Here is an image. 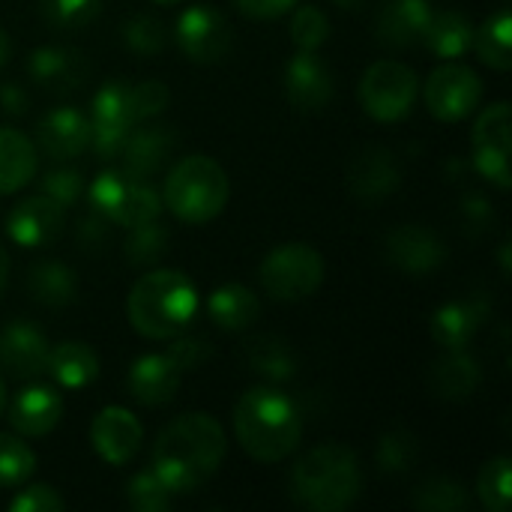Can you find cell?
I'll return each instance as SVG.
<instances>
[{"mask_svg": "<svg viewBox=\"0 0 512 512\" xmlns=\"http://www.w3.org/2000/svg\"><path fill=\"white\" fill-rule=\"evenodd\" d=\"M225 459V432L210 414H183L153 444V474L171 495H189L207 483Z\"/></svg>", "mask_w": 512, "mask_h": 512, "instance_id": "1", "label": "cell"}, {"mask_svg": "<svg viewBox=\"0 0 512 512\" xmlns=\"http://www.w3.org/2000/svg\"><path fill=\"white\" fill-rule=\"evenodd\" d=\"M234 435L255 462L288 459L303 435L297 405L270 387L246 390L234 408Z\"/></svg>", "mask_w": 512, "mask_h": 512, "instance_id": "2", "label": "cell"}, {"mask_svg": "<svg viewBox=\"0 0 512 512\" xmlns=\"http://www.w3.org/2000/svg\"><path fill=\"white\" fill-rule=\"evenodd\" d=\"M363 489V471L354 450L342 444H321L297 459L291 471V495L312 512L348 510Z\"/></svg>", "mask_w": 512, "mask_h": 512, "instance_id": "3", "label": "cell"}, {"mask_svg": "<svg viewBox=\"0 0 512 512\" xmlns=\"http://www.w3.org/2000/svg\"><path fill=\"white\" fill-rule=\"evenodd\" d=\"M126 312L132 327L147 339H171L189 327L198 312V291L180 270L144 273L129 291Z\"/></svg>", "mask_w": 512, "mask_h": 512, "instance_id": "4", "label": "cell"}, {"mask_svg": "<svg viewBox=\"0 0 512 512\" xmlns=\"http://www.w3.org/2000/svg\"><path fill=\"white\" fill-rule=\"evenodd\" d=\"M228 174L210 156L180 159L162 189L165 207L186 225H204L216 219L228 204Z\"/></svg>", "mask_w": 512, "mask_h": 512, "instance_id": "5", "label": "cell"}, {"mask_svg": "<svg viewBox=\"0 0 512 512\" xmlns=\"http://www.w3.org/2000/svg\"><path fill=\"white\" fill-rule=\"evenodd\" d=\"M324 282V258L309 243L276 246L261 261V285L279 303L312 297Z\"/></svg>", "mask_w": 512, "mask_h": 512, "instance_id": "6", "label": "cell"}, {"mask_svg": "<svg viewBox=\"0 0 512 512\" xmlns=\"http://www.w3.org/2000/svg\"><path fill=\"white\" fill-rule=\"evenodd\" d=\"M90 204L111 225H123V228L159 219L162 213L159 192L147 180L129 177L126 171H102L90 186Z\"/></svg>", "mask_w": 512, "mask_h": 512, "instance_id": "7", "label": "cell"}, {"mask_svg": "<svg viewBox=\"0 0 512 512\" xmlns=\"http://www.w3.org/2000/svg\"><path fill=\"white\" fill-rule=\"evenodd\" d=\"M417 72L399 60H378L366 69L360 81V102L366 114L381 123L402 120L417 102Z\"/></svg>", "mask_w": 512, "mask_h": 512, "instance_id": "8", "label": "cell"}, {"mask_svg": "<svg viewBox=\"0 0 512 512\" xmlns=\"http://www.w3.org/2000/svg\"><path fill=\"white\" fill-rule=\"evenodd\" d=\"M483 96V81L471 66L462 63H444L438 66L423 90L426 108L432 117L444 120V123H456L462 117H468Z\"/></svg>", "mask_w": 512, "mask_h": 512, "instance_id": "9", "label": "cell"}, {"mask_svg": "<svg viewBox=\"0 0 512 512\" xmlns=\"http://www.w3.org/2000/svg\"><path fill=\"white\" fill-rule=\"evenodd\" d=\"M138 126L129 102L126 81H108L93 96V117H90V144L99 159H114L126 141V135Z\"/></svg>", "mask_w": 512, "mask_h": 512, "instance_id": "10", "label": "cell"}, {"mask_svg": "<svg viewBox=\"0 0 512 512\" xmlns=\"http://www.w3.org/2000/svg\"><path fill=\"white\" fill-rule=\"evenodd\" d=\"M474 165L498 189H510V102H492L474 126Z\"/></svg>", "mask_w": 512, "mask_h": 512, "instance_id": "11", "label": "cell"}, {"mask_svg": "<svg viewBox=\"0 0 512 512\" xmlns=\"http://www.w3.org/2000/svg\"><path fill=\"white\" fill-rule=\"evenodd\" d=\"M177 45L195 63H216L231 48V24L216 6H189L177 18Z\"/></svg>", "mask_w": 512, "mask_h": 512, "instance_id": "12", "label": "cell"}, {"mask_svg": "<svg viewBox=\"0 0 512 512\" xmlns=\"http://www.w3.org/2000/svg\"><path fill=\"white\" fill-rule=\"evenodd\" d=\"M387 258L408 276H432L447 261V246L423 225H402L387 234Z\"/></svg>", "mask_w": 512, "mask_h": 512, "instance_id": "13", "label": "cell"}, {"mask_svg": "<svg viewBox=\"0 0 512 512\" xmlns=\"http://www.w3.org/2000/svg\"><path fill=\"white\" fill-rule=\"evenodd\" d=\"M90 441L102 462L126 465L129 459H135V453L144 441V429L135 420V414H129L120 405H111L96 414V420L90 426Z\"/></svg>", "mask_w": 512, "mask_h": 512, "instance_id": "14", "label": "cell"}, {"mask_svg": "<svg viewBox=\"0 0 512 512\" xmlns=\"http://www.w3.org/2000/svg\"><path fill=\"white\" fill-rule=\"evenodd\" d=\"M6 231H9L15 246H21V249H42L51 240H57V234L63 231V207L54 204L45 195L24 198V201H18L9 210Z\"/></svg>", "mask_w": 512, "mask_h": 512, "instance_id": "15", "label": "cell"}, {"mask_svg": "<svg viewBox=\"0 0 512 512\" xmlns=\"http://www.w3.org/2000/svg\"><path fill=\"white\" fill-rule=\"evenodd\" d=\"M27 72L30 78L51 93H72L78 90L87 75H90V63L78 48L69 45H42L30 54L27 60Z\"/></svg>", "mask_w": 512, "mask_h": 512, "instance_id": "16", "label": "cell"}, {"mask_svg": "<svg viewBox=\"0 0 512 512\" xmlns=\"http://www.w3.org/2000/svg\"><path fill=\"white\" fill-rule=\"evenodd\" d=\"M48 339L27 321H12L0 330V366L9 378L27 381L45 372L48 366Z\"/></svg>", "mask_w": 512, "mask_h": 512, "instance_id": "17", "label": "cell"}, {"mask_svg": "<svg viewBox=\"0 0 512 512\" xmlns=\"http://www.w3.org/2000/svg\"><path fill=\"white\" fill-rule=\"evenodd\" d=\"M285 90L294 108L321 111L333 99V72L315 51H300L285 66Z\"/></svg>", "mask_w": 512, "mask_h": 512, "instance_id": "18", "label": "cell"}, {"mask_svg": "<svg viewBox=\"0 0 512 512\" xmlns=\"http://www.w3.org/2000/svg\"><path fill=\"white\" fill-rule=\"evenodd\" d=\"M348 189L363 204H381L399 189V162L384 147L357 153L348 165Z\"/></svg>", "mask_w": 512, "mask_h": 512, "instance_id": "19", "label": "cell"}, {"mask_svg": "<svg viewBox=\"0 0 512 512\" xmlns=\"http://www.w3.org/2000/svg\"><path fill=\"white\" fill-rule=\"evenodd\" d=\"M177 132L171 126H141V129H132L120 147V162L129 177H138V180H150L153 174L162 171V165L168 162L171 150L177 147Z\"/></svg>", "mask_w": 512, "mask_h": 512, "instance_id": "20", "label": "cell"}, {"mask_svg": "<svg viewBox=\"0 0 512 512\" xmlns=\"http://www.w3.org/2000/svg\"><path fill=\"white\" fill-rule=\"evenodd\" d=\"M489 315H492V303L486 297L444 303L432 315V339L444 351H462L471 345V339L477 336V330Z\"/></svg>", "mask_w": 512, "mask_h": 512, "instance_id": "21", "label": "cell"}, {"mask_svg": "<svg viewBox=\"0 0 512 512\" xmlns=\"http://www.w3.org/2000/svg\"><path fill=\"white\" fill-rule=\"evenodd\" d=\"M36 141L54 159H75L90 144V117L78 108H54L39 120Z\"/></svg>", "mask_w": 512, "mask_h": 512, "instance_id": "22", "label": "cell"}, {"mask_svg": "<svg viewBox=\"0 0 512 512\" xmlns=\"http://www.w3.org/2000/svg\"><path fill=\"white\" fill-rule=\"evenodd\" d=\"M60 414H63L60 393H54L51 387H42V384L24 387L9 402V423L24 438H42V435L54 432V426L60 423Z\"/></svg>", "mask_w": 512, "mask_h": 512, "instance_id": "23", "label": "cell"}, {"mask_svg": "<svg viewBox=\"0 0 512 512\" xmlns=\"http://www.w3.org/2000/svg\"><path fill=\"white\" fill-rule=\"evenodd\" d=\"M126 384H129V393L135 402H141L147 408H159L177 396L180 369L168 360V354H147L132 363Z\"/></svg>", "mask_w": 512, "mask_h": 512, "instance_id": "24", "label": "cell"}, {"mask_svg": "<svg viewBox=\"0 0 512 512\" xmlns=\"http://www.w3.org/2000/svg\"><path fill=\"white\" fill-rule=\"evenodd\" d=\"M432 15L435 12L429 0H393L381 9L375 21L378 42H384L387 48H408L423 39Z\"/></svg>", "mask_w": 512, "mask_h": 512, "instance_id": "25", "label": "cell"}, {"mask_svg": "<svg viewBox=\"0 0 512 512\" xmlns=\"http://www.w3.org/2000/svg\"><path fill=\"white\" fill-rule=\"evenodd\" d=\"M480 363L462 348V351H447V357H441L432 372H429V384L435 390V396L459 402L468 399L477 387H480Z\"/></svg>", "mask_w": 512, "mask_h": 512, "instance_id": "26", "label": "cell"}, {"mask_svg": "<svg viewBox=\"0 0 512 512\" xmlns=\"http://www.w3.org/2000/svg\"><path fill=\"white\" fill-rule=\"evenodd\" d=\"M246 363L252 366V372H258L267 381H291L297 375L300 357L291 348L288 339L282 336H252L243 348Z\"/></svg>", "mask_w": 512, "mask_h": 512, "instance_id": "27", "label": "cell"}, {"mask_svg": "<svg viewBox=\"0 0 512 512\" xmlns=\"http://www.w3.org/2000/svg\"><path fill=\"white\" fill-rule=\"evenodd\" d=\"M207 315L216 327L237 333V330H246L258 321L261 306H258V297L246 285L231 282V285H222L210 294Z\"/></svg>", "mask_w": 512, "mask_h": 512, "instance_id": "28", "label": "cell"}, {"mask_svg": "<svg viewBox=\"0 0 512 512\" xmlns=\"http://www.w3.org/2000/svg\"><path fill=\"white\" fill-rule=\"evenodd\" d=\"M36 174V150L18 129L0 126V195L18 192Z\"/></svg>", "mask_w": 512, "mask_h": 512, "instance_id": "29", "label": "cell"}, {"mask_svg": "<svg viewBox=\"0 0 512 512\" xmlns=\"http://www.w3.org/2000/svg\"><path fill=\"white\" fill-rule=\"evenodd\" d=\"M51 378L66 387V390H81L87 384L96 381L99 375V357L93 354L90 345L84 342H63L48 354V366Z\"/></svg>", "mask_w": 512, "mask_h": 512, "instance_id": "30", "label": "cell"}, {"mask_svg": "<svg viewBox=\"0 0 512 512\" xmlns=\"http://www.w3.org/2000/svg\"><path fill=\"white\" fill-rule=\"evenodd\" d=\"M27 288H30L33 300L48 309H63V306L75 303V297H78V279H75L72 267H66L60 261L33 264L27 273Z\"/></svg>", "mask_w": 512, "mask_h": 512, "instance_id": "31", "label": "cell"}, {"mask_svg": "<svg viewBox=\"0 0 512 512\" xmlns=\"http://www.w3.org/2000/svg\"><path fill=\"white\" fill-rule=\"evenodd\" d=\"M423 42L429 45L432 54L444 57V60H453V57H462L471 42H474V24L468 15L462 12H441V15H432L426 33H423Z\"/></svg>", "mask_w": 512, "mask_h": 512, "instance_id": "32", "label": "cell"}, {"mask_svg": "<svg viewBox=\"0 0 512 512\" xmlns=\"http://www.w3.org/2000/svg\"><path fill=\"white\" fill-rule=\"evenodd\" d=\"M480 54V60L498 72H507L512 66L510 45H512V15L507 9L495 12L489 21H483L480 30H474V42H471Z\"/></svg>", "mask_w": 512, "mask_h": 512, "instance_id": "33", "label": "cell"}, {"mask_svg": "<svg viewBox=\"0 0 512 512\" xmlns=\"http://www.w3.org/2000/svg\"><path fill=\"white\" fill-rule=\"evenodd\" d=\"M165 249H168V228L159 225L156 219H150V222H141V225L129 228L123 255L135 267H150L165 255Z\"/></svg>", "mask_w": 512, "mask_h": 512, "instance_id": "34", "label": "cell"}, {"mask_svg": "<svg viewBox=\"0 0 512 512\" xmlns=\"http://www.w3.org/2000/svg\"><path fill=\"white\" fill-rule=\"evenodd\" d=\"M414 507L423 512H465L471 507V498H468L465 486H459L456 480L432 477L414 495Z\"/></svg>", "mask_w": 512, "mask_h": 512, "instance_id": "35", "label": "cell"}, {"mask_svg": "<svg viewBox=\"0 0 512 512\" xmlns=\"http://www.w3.org/2000/svg\"><path fill=\"white\" fill-rule=\"evenodd\" d=\"M417 453H420L417 438L408 429H390L378 441L375 462H378L381 474H405L414 465Z\"/></svg>", "mask_w": 512, "mask_h": 512, "instance_id": "36", "label": "cell"}, {"mask_svg": "<svg viewBox=\"0 0 512 512\" xmlns=\"http://www.w3.org/2000/svg\"><path fill=\"white\" fill-rule=\"evenodd\" d=\"M510 480H512V465L507 456H498L492 462H486V468L480 471L477 480V495L483 501V507L489 512H507L510 510Z\"/></svg>", "mask_w": 512, "mask_h": 512, "instance_id": "37", "label": "cell"}, {"mask_svg": "<svg viewBox=\"0 0 512 512\" xmlns=\"http://www.w3.org/2000/svg\"><path fill=\"white\" fill-rule=\"evenodd\" d=\"M36 468L33 450L15 438V435H0V489H15L21 486Z\"/></svg>", "mask_w": 512, "mask_h": 512, "instance_id": "38", "label": "cell"}, {"mask_svg": "<svg viewBox=\"0 0 512 512\" xmlns=\"http://www.w3.org/2000/svg\"><path fill=\"white\" fill-rule=\"evenodd\" d=\"M165 27L156 15H147V12H138L132 15L126 24H123V42L141 54V57H150V54H159L165 48Z\"/></svg>", "mask_w": 512, "mask_h": 512, "instance_id": "39", "label": "cell"}, {"mask_svg": "<svg viewBox=\"0 0 512 512\" xmlns=\"http://www.w3.org/2000/svg\"><path fill=\"white\" fill-rule=\"evenodd\" d=\"M126 501L132 510L138 512H165L171 507V492L165 489V483L150 468V471L135 474L126 483Z\"/></svg>", "mask_w": 512, "mask_h": 512, "instance_id": "40", "label": "cell"}, {"mask_svg": "<svg viewBox=\"0 0 512 512\" xmlns=\"http://www.w3.org/2000/svg\"><path fill=\"white\" fill-rule=\"evenodd\" d=\"M102 9V0H42V15L60 30H78L90 24Z\"/></svg>", "mask_w": 512, "mask_h": 512, "instance_id": "41", "label": "cell"}, {"mask_svg": "<svg viewBox=\"0 0 512 512\" xmlns=\"http://www.w3.org/2000/svg\"><path fill=\"white\" fill-rule=\"evenodd\" d=\"M291 36L300 51H315L327 42L330 36V21L318 6H303L291 18Z\"/></svg>", "mask_w": 512, "mask_h": 512, "instance_id": "42", "label": "cell"}, {"mask_svg": "<svg viewBox=\"0 0 512 512\" xmlns=\"http://www.w3.org/2000/svg\"><path fill=\"white\" fill-rule=\"evenodd\" d=\"M42 195L51 198L54 204H60L63 210L78 204V198L84 195V177L75 168H51L42 177Z\"/></svg>", "mask_w": 512, "mask_h": 512, "instance_id": "43", "label": "cell"}, {"mask_svg": "<svg viewBox=\"0 0 512 512\" xmlns=\"http://www.w3.org/2000/svg\"><path fill=\"white\" fill-rule=\"evenodd\" d=\"M129 102H132V114L135 120H150L156 114L165 111L168 105V87L162 81H141V84H129Z\"/></svg>", "mask_w": 512, "mask_h": 512, "instance_id": "44", "label": "cell"}, {"mask_svg": "<svg viewBox=\"0 0 512 512\" xmlns=\"http://www.w3.org/2000/svg\"><path fill=\"white\" fill-rule=\"evenodd\" d=\"M210 342L204 336H171V345H168V360L180 369V372H189V369H198L201 363L210 360Z\"/></svg>", "mask_w": 512, "mask_h": 512, "instance_id": "45", "label": "cell"}, {"mask_svg": "<svg viewBox=\"0 0 512 512\" xmlns=\"http://www.w3.org/2000/svg\"><path fill=\"white\" fill-rule=\"evenodd\" d=\"M9 510L12 512H63L66 510V504H63V498H60L51 486L36 483V486L21 489V492L9 501Z\"/></svg>", "mask_w": 512, "mask_h": 512, "instance_id": "46", "label": "cell"}, {"mask_svg": "<svg viewBox=\"0 0 512 512\" xmlns=\"http://www.w3.org/2000/svg\"><path fill=\"white\" fill-rule=\"evenodd\" d=\"M111 240V222L99 213V210H90L78 225H75V243L81 252L87 255H96L99 249H105Z\"/></svg>", "mask_w": 512, "mask_h": 512, "instance_id": "47", "label": "cell"}, {"mask_svg": "<svg viewBox=\"0 0 512 512\" xmlns=\"http://www.w3.org/2000/svg\"><path fill=\"white\" fill-rule=\"evenodd\" d=\"M459 213H462V228L471 234V237H480L492 228L495 222V207L480 195V192H468L459 204Z\"/></svg>", "mask_w": 512, "mask_h": 512, "instance_id": "48", "label": "cell"}, {"mask_svg": "<svg viewBox=\"0 0 512 512\" xmlns=\"http://www.w3.org/2000/svg\"><path fill=\"white\" fill-rule=\"evenodd\" d=\"M234 3L252 18H276L285 15L297 0H234Z\"/></svg>", "mask_w": 512, "mask_h": 512, "instance_id": "49", "label": "cell"}, {"mask_svg": "<svg viewBox=\"0 0 512 512\" xmlns=\"http://www.w3.org/2000/svg\"><path fill=\"white\" fill-rule=\"evenodd\" d=\"M0 108L6 114H24L27 111V93L18 84H3L0 87Z\"/></svg>", "mask_w": 512, "mask_h": 512, "instance_id": "50", "label": "cell"}, {"mask_svg": "<svg viewBox=\"0 0 512 512\" xmlns=\"http://www.w3.org/2000/svg\"><path fill=\"white\" fill-rule=\"evenodd\" d=\"M6 282H9V258H6V249L0 246V297H3Z\"/></svg>", "mask_w": 512, "mask_h": 512, "instance_id": "51", "label": "cell"}, {"mask_svg": "<svg viewBox=\"0 0 512 512\" xmlns=\"http://www.w3.org/2000/svg\"><path fill=\"white\" fill-rule=\"evenodd\" d=\"M6 57H9V36H6L3 27H0V66L6 63Z\"/></svg>", "mask_w": 512, "mask_h": 512, "instance_id": "52", "label": "cell"}, {"mask_svg": "<svg viewBox=\"0 0 512 512\" xmlns=\"http://www.w3.org/2000/svg\"><path fill=\"white\" fill-rule=\"evenodd\" d=\"M501 267L504 273H510V243H501Z\"/></svg>", "mask_w": 512, "mask_h": 512, "instance_id": "53", "label": "cell"}, {"mask_svg": "<svg viewBox=\"0 0 512 512\" xmlns=\"http://www.w3.org/2000/svg\"><path fill=\"white\" fill-rule=\"evenodd\" d=\"M336 6H342V9H348V12H354V9H360L363 6V0H333Z\"/></svg>", "mask_w": 512, "mask_h": 512, "instance_id": "54", "label": "cell"}, {"mask_svg": "<svg viewBox=\"0 0 512 512\" xmlns=\"http://www.w3.org/2000/svg\"><path fill=\"white\" fill-rule=\"evenodd\" d=\"M6 408V384H3V378H0V411Z\"/></svg>", "mask_w": 512, "mask_h": 512, "instance_id": "55", "label": "cell"}, {"mask_svg": "<svg viewBox=\"0 0 512 512\" xmlns=\"http://www.w3.org/2000/svg\"><path fill=\"white\" fill-rule=\"evenodd\" d=\"M153 3H159V6H171V3H180V0H153Z\"/></svg>", "mask_w": 512, "mask_h": 512, "instance_id": "56", "label": "cell"}]
</instances>
